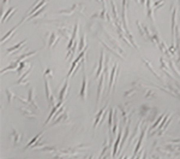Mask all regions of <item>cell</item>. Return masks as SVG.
Returning <instances> with one entry per match:
<instances>
[{
    "instance_id": "obj_1",
    "label": "cell",
    "mask_w": 180,
    "mask_h": 159,
    "mask_svg": "<svg viewBox=\"0 0 180 159\" xmlns=\"http://www.w3.org/2000/svg\"><path fill=\"white\" fill-rule=\"evenodd\" d=\"M88 95V77L85 74V59H83V80H82V87H81V92L79 97L82 100H85Z\"/></svg>"
},
{
    "instance_id": "obj_2",
    "label": "cell",
    "mask_w": 180,
    "mask_h": 159,
    "mask_svg": "<svg viewBox=\"0 0 180 159\" xmlns=\"http://www.w3.org/2000/svg\"><path fill=\"white\" fill-rule=\"evenodd\" d=\"M28 98H29V106L32 109V110H35L36 112H40V109H39V106H37V104H36V100H35V88L34 87H31V88H29V93H28Z\"/></svg>"
},
{
    "instance_id": "obj_3",
    "label": "cell",
    "mask_w": 180,
    "mask_h": 159,
    "mask_svg": "<svg viewBox=\"0 0 180 159\" xmlns=\"http://www.w3.org/2000/svg\"><path fill=\"white\" fill-rule=\"evenodd\" d=\"M106 81H107L106 74L102 73V75L100 76V82H99V87H97V99H96V106H97V107H99V105H100V100H101V95H102V92H103L104 82Z\"/></svg>"
},
{
    "instance_id": "obj_4",
    "label": "cell",
    "mask_w": 180,
    "mask_h": 159,
    "mask_svg": "<svg viewBox=\"0 0 180 159\" xmlns=\"http://www.w3.org/2000/svg\"><path fill=\"white\" fill-rule=\"evenodd\" d=\"M117 70H118V65L114 64L111 71V77H109V83H108V91H107V97L111 94V89H113V87L115 84V78H117Z\"/></svg>"
},
{
    "instance_id": "obj_5",
    "label": "cell",
    "mask_w": 180,
    "mask_h": 159,
    "mask_svg": "<svg viewBox=\"0 0 180 159\" xmlns=\"http://www.w3.org/2000/svg\"><path fill=\"white\" fill-rule=\"evenodd\" d=\"M121 139H122V128L119 129L118 136H117L115 142H114V145H113V151H112V157H113V158H115L117 154H118V152H119V148H120L119 146H120V144H121Z\"/></svg>"
},
{
    "instance_id": "obj_6",
    "label": "cell",
    "mask_w": 180,
    "mask_h": 159,
    "mask_svg": "<svg viewBox=\"0 0 180 159\" xmlns=\"http://www.w3.org/2000/svg\"><path fill=\"white\" fill-rule=\"evenodd\" d=\"M107 107H108V104H106L103 107L97 112V115H96V117H95V122H94V130L100 126V123H101V121H102V118H103V116H104V112L107 111Z\"/></svg>"
},
{
    "instance_id": "obj_7",
    "label": "cell",
    "mask_w": 180,
    "mask_h": 159,
    "mask_svg": "<svg viewBox=\"0 0 180 159\" xmlns=\"http://www.w3.org/2000/svg\"><path fill=\"white\" fill-rule=\"evenodd\" d=\"M103 62H104V53H103V49H101V53H100V62H99V66H97V69H96L95 78H100V76H101L102 73H103V69H104Z\"/></svg>"
},
{
    "instance_id": "obj_8",
    "label": "cell",
    "mask_w": 180,
    "mask_h": 159,
    "mask_svg": "<svg viewBox=\"0 0 180 159\" xmlns=\"http://www.w3.org/2000/svg\"><path fill=\"white\" fill-rule=\"evenodd\" d=\"M68 112H67V110H65L58 118H55L54 121H52V127L53 126H58V124H61V123H65V122H67L68 121Z\"/></svg>"
},
{
    "instance_id": "obj_9",
    "label": "cell",
    "mask_w": 180,
    "mask_h": 159,
    "mask_svg": "<svg viewBox=\"0 0 180 159\" xmlns=\"http://www.w3.org/2000/svg\"><path fill=\"white\" fill-rule=\"evenodd\" d=\"M68 93V78H66L65 83H64V87H63V89L60 91L59 93V101L60 102H64L65 101V98H66V94Z\"/></svg>"
},
{
    "instance_id": "obj_10",
    "label": "cell",
    "mask_w": 180,
    "mask_h": 159,
    "mask_svg": "<svg viewBox=\"0 0 180 159\" xmlns=\"http://www.w3.org/2000/svg\"><path fill=\"white\" fill-rule=\"evenodd\" d=\"M77 9H84V6H81V5H78V4H75L73 6H71V7H68V9H64V10H59L58 12L61 13V15H72L73 12H76Z\"/></svg>"
},
{
    "instance_id": "obj_11",
    "label": "cell",
    "mask_w": 180,
    "mask_h": 159,
    "mask_svg": "<svg viewBox=\"0 0 180 159\" xmlns=\"http://www.w3.org/2000/svg\"><path fill=\"white\" fill-rule=\"evenodd\" d=\"M31 66H32V65H31L28 60H24V62H21V63H19V66L17 68L16 71H17V74L21 75L22 73H24V70H29Z\"/></svg>"
},
{
    "instance_id": "obj_12",
    "label": "cell",
    "mask_w": 180,
    "mask_h": 159,
    "mask_svg": "<svg viewBox=\"0 0 180 159\" xmlns=\"http://www.w3.org/2000/svg\"><path fill=\"white\" fill-rule=\"evenodd\" d=\"M19 110H21V112H22L25 117L31 118V119H37V118H36V116L34 115V112L31 111L32 109L30 107V106H29V107H19Z\"/></svg>"
},
{
    "instance_id": "obj_13",
    "label": "cell",
    "mask_w": 180,
    "mask_h": 159,
    "mask_svg": "<svg viewBox=\"0 0 180 159\" xmlns=\"http://www.w3.org/2000/svg\"><path fill=\"white\" fill-rule=\"evenodd\" d=\"M12 139H13V144H14V146L19 144L21 140H22L21 133H18V130H17L14 127H12Z\"/></svg>"
},
{
    "instance_id": "obj_14",
    "label": "cell",
    "mask_w": 180,
    "mask_h": 159,
    "mask_svg": "<svg viewBox=\"0 0 180 159\" xmlns=\"http://www.w3.org/2000/svg\"><path fill=\"white\" fill-rule=\"evenodd\" d=\"M147 9H148V12H147L148 18H150V20H151V22H155V17H154V9H153V5H151V0H147Z\"/></svg>"
},
{
    "instance_id": "obj_15",
    "label": "cell",
    "mask_w": 180,
    "mask_h": 159,
    "mask_svg": "<svg viewBox=\"0 0 180 159\" xmlns=\"http://www.w3.org/2000/svg\"><path fill=\"white\" fill-rule=\"evenodd\" d=\"M142 123H143V122H139L138 124H137V127H136V129H135V131H133L131 139L129 140V145H132L133 141L137 139V136H138V134H139V131H140V129H142Z\"/></svg>"
},
{
    "instance_id": "obj_16",
    "label": "cell",
    "mask_w": 180,
    "mask_h": 159,
    "mask_svg": "<svg viewBox=\"0 0 180 159\" xmlns=\"http://www.w3.org/2000/svg\"><path fill=\"white\" fill-rule=\"evenodd\" d=\"M31 69H32V66H31L29 70H27L25 74H23V75L21 76L19 81H17V82H16V84H27V83H28V76H29V75H30V73H31Z\"/></svg>"
},
{
    "instance_id": "obj_17",
    "label": "cell",
    "mask_w": 180,
    "mask_h": 159,
    "mask_svg": "<svg viewBox=\"0 0 180 159\" xmlns=\"http://www.w3.org/2000/svg\"><path fill=\"white\" fill-rule=\"evenodd\" d=\"M22 23H23V22H19V23H18V24L16 25V27H13V28H12V29H11V30H10V31H9V33H7L6 35H5V36H3V38H1V44H5V42H6V40H7V39H9L10 36H11V35H12L13 33H16L17 28L19 27V25H21Z\"/></svg>"
},
{
    "instance_id": "obj_18",
    "label": "cell",
    "mask_w": 180,
    "mask_h": 159,
    "mask_svg": "<svg viewBox=\"0 0 180 159\" xmlns=\"http://www.w3.org/2000/svg\"><path fill=\"white\" fill-rule=\"evenodd\" d=\"M37 53V51H31V52H28V53H23L22 56H19L17 58V62H23V60H25V59H28L29 57H31V56H34V54H36Z\"/></svg>"
},
{
    "instance_id": "obj_19",
    "label": "cell",
    "mask_w": 180,
    "mask_h": 159,
    "mask_svg": "<svg viewBox=\"0 0 180 159\" xmlns=\"http://www.w3.org/2000/svg\"><path fill=\"white\" fill-rule=\"evenodd\" d=\"M57 40H58V35L55 33H50L49 34V39H48V47L52 48L54 46V44L57 42Z\"/></svg>"
},
{
    "instance_id": "obj_20",
    "label": "cell",
    "mask_w": 180,
    "mask_h": 159,
    "mask_svg": "<svg viewBox=\"0 0 180 159\" xmlns=\"http://www.w3.org/2000/svg\"><path fill=\"white\" fill-rule=\"evenodd\" d=\"M42 135H43V133H40V134H37V135H36L34 139H31V140H30V142L27 145V147H24V150H28V148L32 147V146H34V145H35V144H36V142H37V141L40 140V137H41Z\"/></svg>"
},
{
    "instance_id": "obj_21",
    "label": "cell",
    "mask_w": 180,
    "mask_h": 159,
    "mask_svg": "<svg viewBox=\"0 0 180 159\" xmlns=\"http://www.w3.org/2000/svg\"><path fill=\"white\" fill-rule=\"evenodd\" d=\"M45 88H46V98L49 101L52 98V92H50V87H49V82H48L47 77H45Z\"/></svg>"
},
{
    "instance_id": "obj_22",
    "label": "cell",
    "mask_w": 180,
    "mask_h": 159,
    "mask_svg": "<svg viewBox=\"0 0 180 159\" xmlns=\"http://www.w3.org/2000/svg\"><path fill=\"white\" fill-rule=\"evenodd\" d=\"M18 66H19V62H17V60H16V62L11 63V64H10L7 68L3 69V70H1V74H4V73H7V71H10V70H12V69H13V70H17V68H18Z\"/></svg>"
},
{
    "instance_id": "obj_23",
    "label": "cell",
    "mask_w": 180,
    "mask_h": 159,
    "mask_svg": "<svg viewBox=\"0 0 180 159\" xmlns=\"http://www.w3.org/2000/svg\"><path fill=\"white\" fill-rule=\"evenodd\" d=\"M16 10H17L16 7H11V9H9V10L5 12V15L1 17V23H5V22L7 21V18H9V16H12V15L14 13L13 11H16Z\"/></svg>"
},
{
    "instance_id": "obj_24",
    "label": "cell",
    "mask_w": 180,
    "mask_h": 159,
    "mask_svg": "<svg viewBox=\"0 0 180 159\" xmlns=\"http://www.w3.org/2000/svg\"><path fill=\"white\" fill-rule=\"evenodd\" d=\"M165 116H166V115H161V116L158 117V119H157V121H156V122L154 123V124L151 126V128H149V134H150V133H151L153 130H155V129H156V128H157V127H158V126L161 124V122H162V121H163V118H165Z\"/></svg>"
},
{
    "instance_id": "obj_25",
    "label": "cell",
    "mask_w": 180,
    "mask_h": 159,
    "mask_svg": "<svg viewBox=\"0 0 180 159\" xmlns=\"http://www.w3.org/2000/svg\"><path fill=\"white\" fill-rule=\"evenodd\" d=\"M85 40H86V39H85V35L83 34L82 36L79 38V45H78V51H79V53H81L82 51H84L85 47H86V46H85Z\"/></svg>"
},
{
    "instance_id": "obj_26",
    "label": "cell",
    "mask_w": 180,
    "mask_h": 159,
    "mask_svg": "<svg viewBox=\"0 0 180 159\" xmlns=\"http://www.w3.org/2000/svg\"><path fill=\"white\" fill-rule=\"evenodd\" d=\"M119 109H120V111H121V113H122L124 122L126 123V124H127V123H129V116H127V111H126L125 106H124V105H119Z\"/></svg>"
},
{
    "instance_id": "obj_27",
    "label": "cell",
    "mask_w": 180,
    "mask_h": 159,
    "mask_svg": "<svg viewBox=\"0 0 180 159\" xmlns=\"http://www.w3.org/2000/svg\"><path fill=\"white\" fill-rule=\"evenodd\" d=\"M27 42V40H22L19 44H17V45H14V46H12V47H10V48H7V53H12L13 51L16 52V49H19L24 44Z\"/></svg>"
},
{
    "instance_id": "obj_28",
    "label": "cell",
    "mask_w": 180,
    "mask_h": 159,
    "mask_svg": "<svg viewBox=\"0 0 180 159\" xmlns=\"http://www.w3.org/2000/svg\"><path fill=\"white\" fill-rule=\"evenodd\" d=\"M143 63H144V64H145V66H147V68H148V69L150 70V71H151V73H153L154 75H155V77H156V78H158V80H161V78H160V76H158V75H157V74L155 73V70H154V68H153V65H151V64H150V63H149V62H148V60H147L145 58H143Z\"/></svg>"
},
{
    "instance_id": "obj_29",
    "label": "cell",
    "mask_w": 180,
    "mask_h": 159,
    "mask_svg": "<svg viewBox=\"0 0 180 159\" xmlns=\"http://www.w3.org/2000/svg\"><path fill=\"white\" fill-rule=\"evenodd\" d=\"M5 92H6V95H7V101H9V102H11V101H12L14 98H18V97H17L14 93H12V92L10 91V88H6Z\"/></svg>"
},
{
    "instance_id": "obj_30",
    "label": "cell",
    "mask_w": 180,
    "mask_h": 159,
    "mask_svg": "<svg viewBox=\"0 0 180 159\" xmlns=\"http://www.w3.org/2000/svg\"><path fill=\"white\" fill-rule=\"evenodd\" d=\"M46 6H47V4H46V5L43 6V7H41V9H40V10L37 11V12H35V13H34L32 16H30V17H29V18H28V21H30V20H34V18H36V17H37V16H40V15H41V13H42V12L45 11V9H46Z\"/></svg>"
},
{
    "instance_id": "obj_31",
    "label": "cell",
    "mask_w": 180,
    "mask_h": 159,
    "mask_svg": "<svg viewBox=\"0 0 180 159\" xmlns=\"http://www.w3.org/2000/svg\"><path fill=\"white\" fill-rule=\"evenodd\" d=\"M160 64H161V69L163 70V71H167V70H168V66H167V64L165 63V58H163V57L160 58Z\"/></svg>"
},
{
    "instance_id": "obj_32",
    "label": "cell",
    "mask_w": 180,
    "mask_h": 159,
    "mask_svg": "<svg viewBox=\"0 0 180 159\" xmlns=\"http://www.w3.org/2000/svg\"><path fill=\"white\" fill-rule=\"evenodd\" d=\"M53 73H52V70L50 69H46V71H45V77H50V78H53Z\"/></svg>"
},
{
    "instance_id": "obj_33",
    "label": "cell",
    "mask_w": 180,
    "mask_h": 159,
    "mask_svg": "<svg viewBox=\"0 0 180 159\" xmlns=\"http://www.w3.org/2000/svg\"><path fill=\"white\" fill-rule=\"evenodd\" d=\"M135 92H137V89H135V88H132V89H131V91H129V92H126V93H125V97H126V98H127L129 95H132V94H133Z\"/></svg>"
},
{
    "instance_id": "obj_34",
    "label": "cell",
    "mask_w": 180,
    "mask_h": 159,
    "mask_svg": "<svg viewBox=\"0 0 180 159\" xmlns=\"http://www.w3.org/2000/svg\"><path fill=\"white\" fill-rule=\"evenodd\" d=\"M154 97H155V93L151 89H149V92H147V98H154Z\"/></svg>"
},
{
    "instance_id": "obj_35",
    "label": "cell",
    "mask_w": 180,
    "mask_h": 159,
    "mask_svg": "<svg viewBox=\"0 0 180 159\" xmlns=\"http://www.w3.org/2000/svg\"><path fill=\"white\" fill-rule=\"evenodd\" d=\"M172 142H174V144H176V142H180V139H176V140H173Z\"/></svg>"
},
{
    "instance_id": "obj_36",
    "label": "cell",
    "mask_w": 180,
    "mask_h": 159,
    "mask_svg": "<svg viewBox=\"0 0 180 159\" xmlns=\"http://www.w3.org/2000/svg\"><path fill=\"white\" fill-rule=\"evenodd\" d=\"M147 3V0H140V5H144Z\"/></svg>"
},
{
    "instance_id": "obj_37",
    "label": "cell",
    "mask_w": 180,
    "mask_h": 159,
    "mask_svg": "<svg viewBox=\"0 0 180 159\" xmlns=\"http://www.w3.org/2000/svg\"><path fill=\"white\" fill-rule=\"evenodd\" d=\"M88 159H94V154H91V155H88Z\"/></svg>"
},
{
    "instance_id": "obj_38",
    "label": "cell",
    "mask_w": 180,
    "mask_h": 159,
    "mask_svg": "<svg viewBox=\"0 0 180 159\" xmlns=\"http://www.w3.org/2000/svg\"><path fill=\"white\" fill-rule=\"evenodd\" d=\"M5 4H7V0H3V3H1V5H5Z\"/></svg>"
},
{
    "instance_id": "obj_39",
    "label": "cell",
    "mask_w": 180,
    "mask_h": 159,
    "mask_svg": "<svg viewBox=\"0 0 180 159\" xmlns=\"http://www.w3.org/2000/svg\"><path fill=\"white\" fill-rule=\"evenodd\" d=\"M178 69H179V73H180V63H179V65H178Z\"/></svg>"
},
{
    "instance_id": "obj_40",
    "label": "cell",
    "mask_w": 180,
    "mask_h": 159,
    "mask_svg": "<svg viewBox=\"0 0 180 159\" xmlns=\"http://www.w3.org/2000/svg\"><path fill=\"white\" fill-rule=\"evenodd\" d=\"M136 3H138V4H140V0H136Z\"/></svg>"
}]
</instances>
